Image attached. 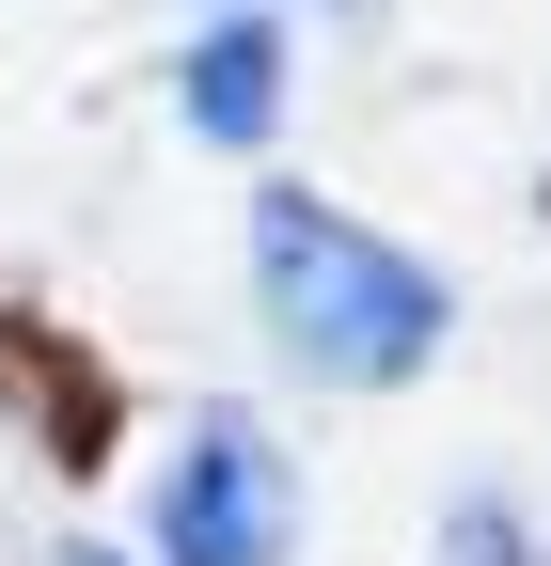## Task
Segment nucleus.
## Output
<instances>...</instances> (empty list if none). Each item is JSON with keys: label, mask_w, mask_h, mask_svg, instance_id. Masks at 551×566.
Masks as SVG:
<instances>
[{"label": "nucleus", "mask_w": 551, "mask_h": 566, "mask_svg": "<svg viewBox=\"0 0 551 566\" xmlns=\"http://www.w3.org/2000/svg\"><path fill=\"white\" fill-rule=\"evenodd\" d=\"M252 315L315 394H394L441 363V268H409L394 237H363L315 189H252Z\"/></svg>", "instance_id": "nucleus-1"}, {"label": "nucleus", "mask_w": 551, "mask_h": 566, "mask_svg": "<svg viewBox=\"0 0 551 566\" xmlns=\"http://www.w3.org/2000/svg\"><path fill=\"white\" fill-rule=\"evenodd\" d=\"M174 111H189V142H221V158H252L268 126H284V17H205L189 32V63H174Z\"/></svg>", "instance_id": "nucleus-3"}, {"label": "nucleus", "mask_w": 551, "mask_h": 566, "mask_svg": "<svg viewBox=\"0 0 551 566\" xmlns=\"http://www.w3.org/2000/svg\"><path fill=\"white\" fill-rule=\"evenodd\" d=\"M158 566H284V520H300V488H284V441H268L252 409H189V441L158 457Z\"/></svg>", "instance_id": "nucleus-2"}, {"label": "nucleus", "mask_w": 551, "mask_h": 566, "mask_svg": "<svg viewBox=\"0 0 551 566\" xmlns=\"http://www.w3.org/2000/svg\"><path fill=\"white\" fill-rule=\"evenodd\" d=\"M48 566H126V551H48Z\"/></svg>", "instance_id": "nucleus-4"}]
</instances>
